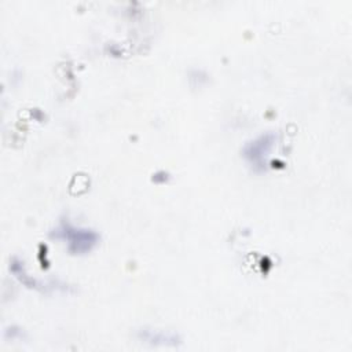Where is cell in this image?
Listing matches in <instances>:
<instances>
[{"mask_svg": "<svg viewBox=\"0 0 352 352\" xmlns=\"http://www.w3.org/2000/svg\"><path fill=\"white\" fill-rule=\"evenodd\" d=\"M56 238L67 239L69 249L76 253L87 252L96 242V234L89 230H78L70 224H60L55 231Z\"/></svg>", "mask_w": 352, "mask_h": 352, "instance_id": "cell-1", "label": "cell"}, {"mask_svg": "<svg viewBox=\"0 0 352 352\" xmlns=\"http://www.w3.org/2000/svg\"><path fill=\"white\" fill-rule=\"evenodd\" d=\"M272 143V136L271 135H265L261 136L258 140H256L254 143L249 144L245 150V155L254 164H261L263 162V155L268 151L270 146Z\"/></svg>", "mask_w": 352, "mask_h": 352, "instance_id": "cell-2", "label": "cell"}]
</instances>
